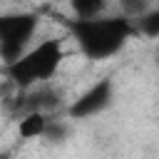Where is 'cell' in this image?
I'll return each mask as SVG.
<instances>
[{"label": "cell", "mask_w": 159, "mask_h": 159, "mask_svg": "<svg viewBox=\"0 0 159 159\" xmlns=\"http://www.w3.org/2000/svg\"><path fill=\"white\" fill-rule=\"evenodd\" d=\"M70 35L77 42V50L84 60L102 62L114 57L134 37V27L127 17L117 12H107L92 20H72Z\"/></svg>", "instance_id": "cell-1"}, {"label": "cell", "mask_w": 159, "mask_h": 159, "mask_svg": "<svg viewBox=\"0 0 159 159\" xmlns=\"http://www.w3.org/2000/svg\"><path fill=\"white\" fill-rule=\"evenodd\" d=\"M62 62H65V42L60 37H47L42 42H32L15 62L5 65V75L15 89L25 92L50 82L60 72Z\"/></svg>", "instance_id": "cell-2"}, {"label": "cell", "mask_w": 159, "mask_h": 159, "mask_svg": "<svg viewBox=\"0 0 159 159\" xmlns=\"http://www.w3.org/2000/svg\"><path fill=\"white\" fill-rule=\"evenodd\" d=\"M37 15L32 12H5L0 15V57L5 65L15 62L37 35Z\"/></svg>", "instance_id": "cell-3"}, {"label": "cell", "mask_w": 159, "mask_h": 159, "mask_svg": "<svg viewBox=\"0 0 159 159\" xmlns=\"http://www.w3.org/2000/svg\"><path fill=\"white\" fill-rule=\"evenodd\" d=\"M112 99H114V84H112V80H99V82L89 84L67 107V114L72 119H87V117H94L102 109H107L112 104Z\"/></svg>", "instance_id": "cell-4"}, {"label": "cell", "mask_w": 159, "mask_h": 159, "mask_svg": "<svg viewBox=\"0 0 159 159\" xmlns=\"http://www.w3.org/2000/svg\"><path fill=\"white\" fill-rule=\"evenodd\" d=\"M47 124H50V114H45V112H25L20 124H17V134H20V139H42Z\"/></svg>", "instance_id": "cell-5"}, {"label": "cell", "mask_w": 159, "mask_h": 159, "mask_svg": "<svg viewBox=\"0 0 159 159\" xmlns=\"http://www.w3.org/2000/svg\"><path fill=\"white\" fill-rule=\"evenodd\" d=\"M70 12L75 20H92L109 12V0H67Z\"/></svg>", "instance_id": "cell-6"}, {"label": "cell", "mask_w": 159, "mask_h": 159, "mask_svg": "<svg viewBox=\"0 0 159 159\" xmlns=\"http://www.w3.org/2000/svg\"><path fill=\"white\" fill-rule=\"evenodd\" d=\"M134 27V35H142V37H149V40H159V5L149 7L142 17H137L132 22Z\"/></svg>", "instance_id": "cell-7"}, {"label": "cell", "mask_w": 159, "mask_h": 159, "mask_svg": "<svg viewBox=\"0 0 159 159\" xmlns=\"http://www.w3.org/2000/svg\"><path fill=\"white\" fill-rule=\"evenodd\" d=\"M149 7H154V0H117V15L127 17L129 22L142 17Z\"/></svg>", "instance_id": "cell-8"}, {"label": "cell", "mask_w": 159, "mask_h": 159, "mask_svg": "<svg viewBox=\"0 0 159 159\" xmlns=\"http://www.w3.org/2000/svg\"><path fill=\"white\" fill-rule=\"evenodd\" d=\"M154 57H157V65H159V47H157V55H154Z\"/></svg>", "instance_id": "cell-9"}]
</instances>
